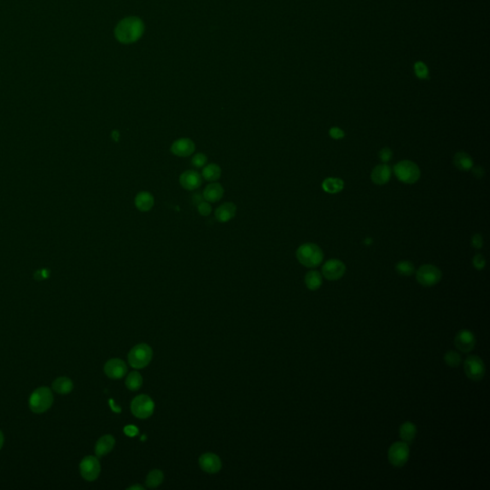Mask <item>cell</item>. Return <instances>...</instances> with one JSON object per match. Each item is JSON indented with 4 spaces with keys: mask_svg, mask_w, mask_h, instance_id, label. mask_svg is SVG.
Wrapping results in <instances>:
<instances>
[{
    "mask_svg": "<svg viewBox=\"0 0 490 490\" xmlns=\"http://www.w3.org/2000/svg\"><path fill=\"white\" fill-rule=\"evenodd\" d=\"M132 412L138 419H148L154 411V402L147 394H140L132 402Z\"/></svg>",
    "mask_w": 490,
    "mask_h": 490,
    "instance_id": "9c48e42d",
    "label": "cell"
},
{
    "mask_svg": "<svg viewBox=\"0 0 490 490\" xmlns=\"http://www.w3.org/2000/svg\"><path fill=\"white\" fill-rule=\"evenodd\" d=\"M202 197H203V195H201L199 193L194 194L193 197V203H194L195 205H197L198 203H201V201H202Z\"/></svg>",
    "mask_w": 490,
    "mask_h": 490,
    "instance_id": "b9f144b4",
    "label": "cell"
},
{
    "mask_svg": "<svg viewBox=\"0 0 490 490\" xmlns=\"http://www.w3.org/2000/svg\"><path fill=\"white\" fill-rule=\"evenodd\" d=\"M237 213V206L232 202H226L221 204L215 210V219L220 222H228L235 217Z\"/></svg>",
    "mask_w": 490,
    "mask_h": 490,
    "instance_id": "e0dca14e",
    "label": "cell"
},
{
    "mask_svg": "<svg viewBox=\"0 0 490 490\" xmlns=\"http://www.w3.org/2000/svg\"><path fill=\"white\" fill-rule=\"evenodd\" d=\"M115 445V439L111 435H105L101 437L96 443L95 453L97 457L101 458L111 453V450Z\"/></svg>",
    "mask_w": 490,
    "mask_h": 490,
    "instance_id": "d6986e66",
    "label": "cell"
},
{
    "mask_svg": "<svg viewBox=\"0 0 490 490\" xmlns=\"http://www.w3.org/2000/svg\"><path fill=\"white\" fill-rule=\"evenodd\" d=\"M454 165L462 172H468L473 168V160L466 152H457L454 156Z\"/></svg>",
    "mask_w": 490,
    "mask_h": 490,
    "instance_id": "603a6c76",
    "label": "cell"
},
{
    "mask_svg": "<svg viewBox=\"0 0 490 490\" xmlns=\"http://www.w3.org/2000/svg\"><path fill=\"white\" fill-rule=\"evenodd\" d=\"M163 479H164V474L161 470H152L147 476L146 485L150 488L157 487L163 482Z\"/></svg>",
    "mask_w": 490,
    "mask_h": 490,
    "instance_id": "83f0119b",
    "label": "cell"
},
{
    "mask_svg": "<svg viewBox=\"0 0 490 490\" xmlns=\"http://www.w3.org/2000/svg\"><path fill=\"white\" fill-rule=\"evenodd\" d=\"M456 348L463 353L472 352L476 346V337L469 330H462L456 334L454 340Z\"/></svg>",
    "mask_w": 490,
    "mask_h": 490,
    "instance_id": "7c38bea8",
    "label": "cell"
},
{
    "mask_svg": "<svg viewBox=\"0 0 490 490\" xmlns=\"http://www.w3.org/2000/svg\"><path fill=\"white\" fill-rule=\"evenodd\" d=\"M443 359H444V362L447 364V366L451 368H457L462 363V356L456 351H448L444 354Z\"/></svg>",
    "mask_w": 490,
    "mask_h": 490,
    "instance_id": "4dcf8cb0",
    "label": "cell"
},
{
    "mask_svg": "<svg viewBox=\"0 0 490 490\" xmlns=\"http://www.w3.org/2000/svg\"><path fill=\"white\" fill-rule=\"evenodd\" d=\"M330 135L331 137L335 140H339V139L344 138L345 137V132H343L341 129L339 128H332L330 131Z\"/></svg>",
    "mask_w": 490,
    "mask_h": 490,
    "instance_id": "8d00e7d4",
    "label": "cell"
},
{
    "mask_svg": "<svg viewBox=\"0 0 490 490\" xmlns=\"http://www.w3.org/2000/svg\"><path fill=\"white\" fill-rule=\"evenodd\" d=\"M112 137L115 139V141H117L118 137H119V132H113V133H112Z\"/></svg>",
    "mask_w": 490,
    "mask_h": 490,
    "instance_id": "f6af8a7d",
    "label": "cell"
},
{
    "mask_svg": "<svg viewBox=\"0 0 490 490\" xmlns=\"http://www.w3.org/2000/svg\"><path fill=\"white\" fill-rule=\"evenodd\" d=\"M304 283L306 285V287L310 290H312V291H315V290H318L322 283H323V279H322V275L320 272L318 271H310L305 274L304 276Z\"/></svg>",
    "mask_w": 490,
    "mask_h": 490,
    "instance_id": "d4e9b609",
    "label": "cell"
},
{
    "mask_svg": "<svg viewBox=\"0 0 490 490\" xmlns=\"http://www.w3.org/2000/svg\"><path fill=\"white\" fill-rule=\"evenodd\" d=\"M73 382L68 377H59L53 381L52 389L56 393L61 394H69L73 390Z\"/></svg>",
    "mask_w": 490,
    "mask_h": 490,
    "instance_id": "cb8c5ba5",
    "label": "cell"
},
{
    "mask_svg": "<svg viewBox=\"0 0 490 490\" xmlns=\"http://www.w3.org/2000/svg\"><path fill=\"white\" fill-rule=\"evenodd\" d=\"M418 283L425 287L434 286L442 280V271L435 265L424 264L416 271Z\"/></svg>",
    "mask_w": 490,
    "mask_h": 490,
    "instance_id": "52a82bcc",
    "label": "cell"
},
{
    "mask_svg": "<svg viewBox=\"0 0 490 490\" xmlns=\"http://www.w3.org/2000/svg\"><path fill=\"white\" fill-rule=\"evenodd\" d=\"M221 167L214 163L209 164L207 166L203 168L202 171V176L203 178L207 181H215L221 177Z\"/></svg>",
    "mask_w": 490,
    "mask_h": 490,
    "instance_id": "4316f807",
    "label": "cell"
},
{
    "mask_svg": "<svg viewBox=\"0 0 490 490\" xmlns=\"http://www.w3.org/2000/svg\"><path fill=\"white\" fill-rule=\"evenodd\" d=\"M53 401L54 396L52 391L48 387H41L30 395L29 407L35 414H42L51 408Z\"/></svg>",
    "mask_w": 490,
    "mask_h": 490,
    "instance_id": "3957f363",
    "label": "cell"
},
{
    "mask_svg": "<svg viewBox=\"0 0 490 490\" xmlns=\"http://www.w3.org/2000/svg\"><path fill=\"white\" fill-rule=\"evenodd\" d=\"M135 206L141 212H149L154 205V198L149 192H140L134 199Z\"/></svg>",
    "mask_w": 490,
    "mask_h": 490,
    "instance_id": "ffe728a7",
    "label": "cell"
},
{
    "mask_svg": "<svg viewBox=\"0 0 490 490\" xmlns=\"http://www.w3.org/2000/svg\"><path fill=\"white\" fill-rule=\"evenodd\" d=\"M395 270L401 276H412L414 273V264L409 261H401L396 263Z\"/></svg>",
    "mask_w": 490,
    "mask_h": 490,
    "instance_id": "f546056e",
    "label": "cell"
},
{
    "mask_svg": "<svg viewBox=\"0 0 490 490\" xmlns=\"http://www.w3.org/2000/svg\"><path fill=\"white\" fill-rule=\"evenodd\" d=\"M473 266L476 268L477 270H483L485 266V259L483 255L481 254H477L476 256H474L473 258Z\"/></svg>",
    "mask_w": 490,
    "mask_h": 490,
    "instance_id": "e575fe53",
    "label": "cell"
},
{
    "mask_svg": "<svg viewBox=\"0 0 490 490\" xmlns=\"http://www.w3.org/2000/svg\"><path fill=\"white\" fill-rule=\"evenodd\" d=\"M129 489L130 490L131 489L144 490V487H143V486H141V485H138V484H137V485H133V486H131V487H129Z\"/></svg>",
    "mask_w": 490,
    "mask_h": 490,
    "instance_id": "ee69618b",
    "label": "cell"
},
{
    "mask_svg": "<svg viewBox=\"0 0 490 490\" xmlns=\"http://www.w3.org/2000/svg\"><path fill=\"white\" fill-rule=\"evenodd\" d=\"M152 358V348L147 344L135 346L129 353V363L135 369H143L148 366Z\"/></svg>",
    "mask_w": 490,
    "mask_h": 490,
    "instance_id": "5b68a950",
    "label": "cell"
},
{
    "mask_svg": "<svg viewBox=\"0 0 490 490\" xmlns=\"http://www.w3.org/2000/svg\"><path fill=\"white\" fill-rule=\"evenodd\" d=\"M416 433H418V429L413 422L406 421L401 424V428H400V435L402 442H406L408 444L412 443L415 439Z\"/></svg>",
    "mask_w": 490,
    "mask_h": 490,
    "instance_id": "7402d4cb",
    "label": "cell"
},
{
    "mask_svg": "<svg viewBox=\"0 0 490 490\" xmlns=\"http://www.w3.org/2000/svg\"><path fill=\"white\" fill-rule=\"evenodd\" d=\"M394 174L405 184H414L421 177V170L418 165L409 160L398 162L394 168Z\"/></svg>",
    "mask_w": 490,
    "mask_h": 490,
    "instance_id": "277c9868",
    "label": "cell"
},
{
    "mask_svg": "<svg viewBox=\"0 0 490 490\" xmlns=\"http://www.w3.org/2000/svg\"><path fill=\"white\" fill-rule=\"evenodd\" d=\"M345 263L339 260H330L322 267L323 276L329 281H337L345 275Z\"/></svg>",
    "mask_w": 490,
    "mask_h": 490,
    "instance_id": "8fae6325",
    "label": "cell"
},
{
    "mask_svg": "<svg viewBox=\"0 0 490 490\" xmlns=\"http://www.w3.org/2000/svg\"><path fill=\"white\" fill-rule=\"evenodd\" d=\"M472 173H473V175L476 177V178H482L484 175V169L483 167L481 166H476L475 168H472Z\"/></svg>",
    "mask_w": 490,
    "mask_h": 490,
    "instance_id": "f35d334b",
    "label": "cell"
},
{
    "mask_svg": "<svg viewBox=\"0 0 490 490\" xmlns=\"http://www.w3.org/2000/svg\"><path fill=\"white\" fill-rule=\"evenodd\" d=\"M196 206H197L198 213L203 216H207L212 212V206L208 201H201V203H198Z\"/></svg>",
    "mask_w": 490,
    "mask_h": 490,
    "instance_id": "836d02e7",
    "label": "cell"
},
{
    "mask_svg": "<svg viewBox=\"0 0 490 490\" xmlns=\"http://www.w3.org/2000/svg\"><path fill=\"white\" fill-rule=\"evenodd\" d=\"M207 156L204 153H196L192 159V164L195 168H202L207 163Z\"/></svg>",
    "mask_w": 490,
    "mask_h": 490,
    "instance_id": "d6a6232c",
    "label": "cell"
},
{
    "mask_svg": "<svg viewBox=\"0 0 490 490\" xmlns=\"http://www.w3.org/2000/svg\"><path fill=\"white\" fill-rule=\"evenodd\" d=\"M414 73L418 78L421 80L427 79L429 76V70L425 63L422 62H418L414 63Z\"/></svg>",
    "mask_w": 490,
    "mask_h": 490,
    "instance_id": "1f68e13d",
    "label": "cell"
},
{
    "mask_svg": "<svg viewBox=\"0 0 490 490\" xmlns=\"http://www.w3.org/2000/svg\"><path fill=\"white\" fill-rule=\"evenodd\" d=\"M143 384V378L140 373L132 372L130 373L125 379V386L131 391H137Z\"/></svg>",
    "mask_w": 490,
    "mask_h": 490,
    "instance_id": "f1b7e54d",
    "label": "cell"
},
{
    "mask_svg": "<svg viewBox=\"0 0 490 490\" xmlns=\"http://www.w3.org/2000/svg\"><path fill=\"white\" fill-rule=\"evenodd\" d=\"M296 257L301 264L305 267L313 268L317 267L324 259L322 249L314 243H304L297 249Z\"/></svg>",
    "mask_w": 490,
    "mask_h": 490,
    "instance_id": "7a4b0ae2",
    "label": "cell"
},
{
    "mask_svg": "<svg viewBox=\"0 0 490 490\" xmlns=\"http://www.w3.org/2000/svg\"><path fill=\"white\" fill-rule=\"evenodd\" d=\"M144 33V24L138 17H126L119 22L115 28V37L123 43H132L138 41Z\"/></svg>",
    "mask_w": 490,
    "mask_h": 490,
    "instance_id": "6da1fadb",
    "label": "cell"
},
{
    "mask_svg": "<svg viewBox=\"0 0 490 490\" xmlns=\"http://www.w3.org/2000/svg\"><path fill=\"white\" fill-rule=\"evenodd\" d=\"M391 175H392L391 168L386 164H382L373 169L372 172V180L374 184L384 185L389 182Z\"/></svg>",
    "mask_w": 490,
    "mask_h": 490,
    "instance_id": "ac0fdd59",
    "label": "cell"
},
{
    "mask_svg": "<svg viewBox=\"0 0 490 490\" xmlns=\"http://www.w3.org/2000/svg\"><path fill=\"white\" fill-rule=\"evenodd\" d=\"M223 194H224V189L220 183H211L205 188L203 192V197L208 202L213 203V202L221 201Z\"/></svg>",
    "mask_w": 490,
    "mask_h": 490,
    "instance_id": "44dd1931",
    "label": "cell"
},
{
    "mask_svg": "<svg viewBox=\"0 0 490 490\" xmlns=\"http://www.w3.org/2000/svg\"><path fill=\"white\" fill-rule=\"evenodd\" d=\"M126 371V365L121 359H111L104 365V373L111 379H120L124 377Z\"/></svg>",
    "mask_w": 490,
    "mask_h": 490,
    "instance_id": "4fadbf2b",
    "label": "cell"
},
{
    "mask_svg": "<svg viewBox=\"0 0 490 490\" xmlns=\"http://www.w3.org/2000/svg\"><path fill=\"white\" fill-rule=\"evenodd\" d=\"M322 188L325 193H340L344 188V182L340 178L330 177L324 180Z\"/></svg>",
    "mask_w": 490,
    "mask_h": 490,
    "instance_id": "484cf974",
    "label": "cell"
},
{
    "mask_svg": "<svg viewBox=\"0 0 490 490\" xmlns=\"http://www.w3.org/2000/svg\"><path fill=\"white\" fill-rule=\"evenodd\" d=\"M471 243H472V246L475 249L482 248L483 244V237L479 235V234L473 235L472 240H471Z\"/></svg>",
    "mask_w": 490,
    "mask_h": 490,
    "instance_id": "74e56055",
    "label": "cell"
},
{
    "mask_svg": "<svg viewBox=\"0 0 490 490\" xmlns=\"http://www.w3.org/2000/svg\"><path fill=\"white\" fill-rule=\"evenodd\" d=\"M180 185L188 191L196 190L202 184V175L195 171H186L179 176Z\"/></svg>",
    "mask_w": 490,
    "mask_h": 490,
    "instance_id": "9a60e30c",
    "label": "cell"
},
{
    "mask_svg": "<svg viewBox=\"0 0 490 490\" xmlns=\"http://www.w3.org/2000/svg\"><path fill=\"white\" fill-rule=\"evenodd\" d=\"M410 458L409 444L404 442L393 443L388 450V461L394 467L401 468L407 463Z\"/></svg>",
    "mask_w": 490,
    "mask_h": 490,
    "instance_id": "8992f818",
    "label": "cell"
},
{
    "mask_svg": "<svg viewBox=\"0 0 490 490\" xmlns=\"http://www.w3.org/2000/svg\"><path fill=\"white\" fill-rule=\"evenodd\" d=\"M49 276V271L48 270L43 269L40 270V271H37L35 274V278L37 280H44V279H47Z\"/></svg>",
    "mask_w": 490,
    "mask_h": 490,
    "instance_id": "ab89813d",
    "label": "cell"
},
{
    "mask_svg": "<svg viewBox=\"0 0 490 490\" xmlns=\"http://www.w3.org/2000/svg\"><path fill=\"white\" fill-rule=\"evenodd\" d=\"M199 465L201 469L205 472L214 474L221 469L222 463L219 456L213 453H205L199 458Z\"/></svg>",
    "mask_w": 490,
    "mask_h": 490,
    "instance_id": "2e32d148",
    "label": "cell"
},
{
    "mask_svg": "<svg viewBox=\"0 0 490 490\" xmlns=\"http://www.w3.org/2000/svg\"><path fill=\"white\" fill-rule=\"evenodd\" d=\"M80 472L84 480L88 482L95 481L101 472V464L98 458L93 456L83 458L80 463Z\"/></svg>",
    "mask_w": 490,
    "mask_h": 490,
    "instance_id": "30bf717a",
    "label": "cell"
},
{
    "mask_svg": "<svg viewBox=\"0 0 490 490\" xmlns=\"http://www.w3.org/2000/svg\"><path fill=\"white\" fill-rule=\"evenodd\" d=\"M463 369L465 375L472 381H480L484 377L485 365L483 359L477 355H469L465 359Z\"/></svg>",
    "mask_w": 490,
    "mask_h": 490,
    "instance_id": "ba28073f",
    "label": "cell"
},
{
    "mask_svg": "<svg viewBox=\"0 0 490 490\" xmlns=\"http://www.w3.org/2000/svg\"><path fill=\"white\" fill-rule=\"evenodd\" d=\"M3 443H4V435H3V433L0 431V450H1L2 446H3Z\"/></svg>",
    "mask_w": 490,
    "mask_h": 490,
    "instance_id": "7bdbcfd3",
    "label": "cell"
},
{
    "mask_svg": "<svg viewBox=\"0 0 490 490\" xmlns=\"http://www.w3.org/2000/svg\"><path fill=\"white\" fill-rule=\"evenodd\" d=\"M195 150V145L193 140L189 138H180L175 140L171 146V152L179 157H187L192 155Z\"/></svg>",
    "mask_w": 490,
    "mask_h": 490,
    "instance_id": "5bb4252c",
    "label": "cell"
},
{
    "mask_svg": "<svg viewBox=\"0 0 490 490\" xmlns=\"http://www.w3.org/2000/svg\"><path fill=\"white\" fill-rule=\"evenodd\" d=\"M124 432L126 435H131V437H133V435H136L138 433V430L136 427L134 426H128L124 429Z\"/></svg>",
    "mask_w": 490,
    "mask_h": 490,
    "instance_id": "60d3db41",
    "label": "cell"
},
{
    "mask_svg": "<svg viewBox=\"0 0 490 490\" xmlns=\"http://www.w3.org/2000/svg\"><path fill=\"white\" fill-rule=\"evenodd\" d=\"M393 157V152L389 148H384L379 152V158L382 162L387 163Z\"/></svg>",
    "mask_w": 490,
    "mask_h": 490,
    "instance_id": "d590c367",
    "label": "cell"
}]
</instances>
